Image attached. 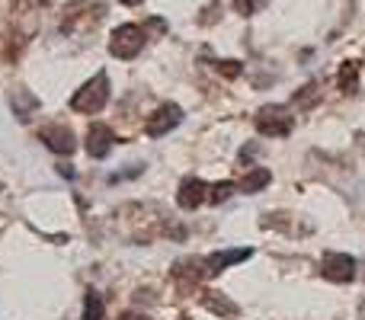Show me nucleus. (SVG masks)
Instances as JSON below:
<instances>
[{
    "instance_id": "ddd939ff",
    "label": "nucleus",
    "mask_w": 365,
    "mask_h": 320,
    "mask_svg": "<svg viewBox=\"0 0 365 320\" xmlns=\"http://www.w3.org/2000/svg\"><path fill=\"white\" fill-rule=\"evenodd\" d=\"M202 308H205V311H212L215 317H227V320L240 314V308H237V304H234L227 295H221V291H205V295H202Z\"/></svg>"
},
{
    "instance_id": "20e7f679",
    "label": "nucleus",
    "mask_w": 365,
    "mask_h": 320,
    "mask_svg": "<svg viewBox=\"0 0 365 320\" xmlns=\"http://www.w3.org/2000/svg\"><path fill=\"white\" fill-rule=\"evenodd\" d=\"M145 42H148V32L135 23H125L113 32V38H109V51H113V58L132 61V58H138V51L145 48Z\"/></svg>"
},
{
    "instance_id": "6ab92c4d",
    "label": "nucleus",
    "mask_w": 365,
    "mask_h": 320,
    "mask_svg": "<svg viewBox=\"0 0 365 320\" xmlns=\"http://www.w3.org/2000/svg\"><path fill=\"white\" fill-rule=\"evenodd\" d=\"M266 4H269V0H234V10H237L240 16H253V13H259Z\"/></svg>"
},
{
    "instance_id": "0eeeda50",
    "label": "nucleus",
    "mask_w": 365,
    "mask_h": 320,
    "mask_svg": "<svg viewBox=\"0 0 365 320\" xmlns=\"http://www.w3.org/2000/svg\"><path fill=\"white\" fill-rule=\"evenodd\" d=\"M205 276H208L205 259H199V257H186V259H177V263H173V279H177L180 289H195Z\"/></svg>"
},
{
    "instance_id": "dca6fc26",
    "label": "nucleus",
    "mask_w": 365,
    "mask_h": 320,
    "mask_svg": "<svg viewBox=\"0 0 365 320\" xmlns=\"http://www.w3.org/2000/svg\"><path fill=\"white\" fill-rule=\"evenodd\" d=\"M336 87H340V93H356V87H359V61H343L340 64Z\"/></svg>"
},
{
    "instance_id": "f03ea898",
    "label": "nucleus",
    "mask_w": 365,
    "mask_h": 320,
    "mask_svg": "<svg viewBox=\"0 0 365 320\" xmlns=\"http://www.w3.org/2000/svg\"><path fill=\"white\" fill-rule=\"evenodd\" d=\"M109 103V74L100 71L93 81H87L74 96H71V109L83 115H96Z\"/></svg>"
},
{
    "instance_id": "1a4fd4ad",
    "label": "nucleus",
    "mask_w": 365,
    "mask_h": 320,
    "mask_svg": "<svg viewBox=\"0 0 365 320\" xmlns=\"http://www.w3.org/2000/svg\"><path fill=\"white\" fill-rule=\"evenodd\" d=\"M115 145V135L109 125H103V122H93V125L87 128V154L93 160H103L109 151H113Z\"/></svg>"
},
{
    "instance_id": "5701e85b",
    "label": "nucleus",
    "mask_w": 365,
    "mask_h": 320,
    "mask_svg": "<svg viewBox=\"0 0 365 320\" xmlns=\"http://www.w3.org/2000/svg\"><path fill=\"white\" fill-rule=\"evenodd\" d=\"M122 320H141V314H125Z\"/></svg>"
},
{
    "instance_id": "9d476101",
    "label": "nucleus",
    "mask_w": 365,
    "mask_h": 320,
    "mask_svg": "<svg viewBox=\"0 0 365 320\" xmlns=\"http://www.w3.org/2000/svg\"><path fill=\"white\" fill-rule=\"evenodd\" d=\"M177 202H180V208H186V212L199 208L202 202H208V182H202L199 176H186V180L180 182Z\"/></svg>"
},
{
    "instance_id": "423d86ee",
    "label": "nucleus",
    "mask_w": 365,
    "mask_h": 320,
    "mask_svg": "<svg viewBox=\"0 0 365 320\" xmlns=\"http://www.w3.org/2000/svg\"><path fill=\"white\" fill-rule=\"evenodd\" d=\"M180 122H182V109L177 106V103H164V106L154 109V115H148L145 132L151 135V138H164V135L173 132Z\"/></svg>"
},
{
    "instance_id": "f257e3e1",
    "label": "nucleus",
    "mask_w": 365,
    "mask_h": 320,
    "mask_svg": "<svg viewBox=\"0 0 365 320\" xmlns=\"http://www.w3.org/2000/svg\"><path fill=\"white\" fill-rule=\"evenodd\" d=\"M42 0H16L13 4V13H10V32H6V45L13 42V48L6 51V58H16L19 51L26 48L32 36L38 32V10H42Z\"/></svg>"
},
{
    "instance_id": "f8f14e48",
    "label": "nucleus",
    "mask_w": 365,
    "mask_h": 320,
    "mask_svg": "<svg viewBox=\"0 0 365 320\" xmlns=\"http://www.w3.org/2000/svg\"><path fill=\"white\" fill-rule=\"evenodd\" d=\"M10 109H13V115H16L19 122H29L32 113L38 109V96L29 93L26 87H13L10 90Z\"/></svg>"
},
{
    "instance_id": "412c9836",
    "label": "nucleus",
    "mask_w": 365,
    "mask_h": 320,
    "mask_svg": "<svg viewBox=\"0 0 365 320\" xmlns=\"http://www.w3.org/2000/svg\"><path fill=\"white\" fill-rule=\"evenodd\" d=\"M58 173H64V176H74V167H71V163H58Z\"/></svg>"
},
{
    "instance_id": "4be33fe9",
    "label": "nucleus",
    "mask_w": 365,
    "mask_h": 320,
    "mask_svg": "<svg viewBox=\"0 0 365 320\" xmlns=\"http://www.w3.org/2000/svg\"><path fill=\"white\" fill-rule=\"evenodd\" d=\"M119 4H125V6H138L141 0H119Z\"/></svg>"
},
{
    "instance_id": "f3484780",
    "label": "nucleus",
    "mask_w": 365,
    "mask_h": 320,
    "mask_svg": "<svg viewBox=\"0 0 365 320\" xmlns=\"http://www.w3.org/2000/svg\"><path fill=\"white\" fill-rule=\"evenodd\" d=\"M83 320H103V298L96 291H87L83 298Z\"/></svg>"
},
{
    "instance_id": "b1692460",
    "label": "nucleus",
    "mask_w": 365,
    "mask_h": 320,
    "mask_svg": "<svg viewBox=\"0 0 365 320\" xmlns=\"http://www.w3.org/2000/svg\"><path fill=\"white\" fill-rule=\"evenodd\" d=\"M362 279H365V263H362Z\"/></svg>"
},
{
    "instance_id": "39448f33",
    "label": "nucleus",
    "mask_w": 365,
    "mask_h": 320,
    "mask_svg": "<svg viewBox=\"0 0 365 320\" xmlns=\"http://www.w3.org/2000/svg\"><path fill=\"white\" fill-rule=\"evenodd\" d=\"M321 276L327 282H336V285H346L359 276V263H356L349 253H327L321 259Z\"/></svg>"
},
{
    "instance_id": "7ed1b4c3",
    "label": "nucleus",
    "mask_w": 365,
    "mask_h": 320,
    "mask_svg": "<svg viewBox=\"0 0 365 320\" xmlns=\"http://www.w3.org/2000/svg\"><path fill=\"white\" fill-rule=\"evenodd\" d=\"M253 125H257L259 135L266 138H289L292 128H295V115L289 113L285 106H263L257 115H253Z\"/></svg>"
},
{
    "instance_id": "a211bd4d",
    "label": "nucleus",
    "mask_w": 365,
    "mask_h": 320,
    "mask_svg": "<svg viewBox=\"0 0 365 320\" xmlns=\"http://www.w3.org/2000/svg\"><path fill=\"white\" fill-rule=\"evenodd\" d=\"M234 195V182H215V186H208V202H215V205H221V202H227Z\"/></svg>"
},
{
    "instance_id": "4468645a",
    "label": "nucleus",
    "mask_w": 365,
    "mask_h": 320,
    "mask_svg": "<svg viewBox=\"0 0 365 320\" xmlns=\"http://www.w3.org/2000/svg\"><path fill=\"white\" fill-rule=\"evenodd\" d=\"M272 182V173L266 167H250V173L240 180V192H247V195H253V192H259V189H266Z\"/></svg>"
},
{
    "instance_id": "6e6552de",
    "label": "nucleus",
    "mask_w": 365,
    "mask_h": 320,
    "mask_svg": "<svg viewBox=\"0 0 365 320\" xmlns=\"http://www.w3.org/2000/svg\"><path fill=\"white\" fill-rule=\"evenodd\" d=\"M38 141H45V148H51L55 154H74L77 141H74V132H71L68 125H45L42 132H38Z\"/></svg>"
},
{
    "instance_id": "9b49d317",
    "label": "nucleus",
    "mask_w": 365,
    "mask_h": 320,
    "mask_svg": "<svg viewBox=\"0 0 365 320\" xmlns=\"http://www.w3.org/2000/svg\"><path fill=\"white\" fill-rule=\"evenodd\" d=\"M250 247H237V250H215L205 257V272L208 276H218V272H225L227 266L234 263H244V259H250Z\"/></svg>"
},
{
    "instance_id": "2eb2a0df",
    "label": "nucleus",
    "mask_w": 365,
    "mask_h": 320,
    "mask_svg": "<svg viewBox=\"0 0 365 320\" xmlns=\"http://www.w3.org/2000/svg\"><path fill=\"white\" fill-rule=\"evenodd\" d=\"M321 96H324V93H321V83L311 81V83H304V87L298 90L295 96H292V106L302 109V113H308V109H314L317 103H321Z\"/></svg>"
},
{
    "instance_id": "aec40b11",
    "label": "nucleus",
    "mask_w": 365,
    "mask_h": 320,
    "mask_svg": "<svg viewBox=\"0 0 365 320\" xmlns=\"http://www.w3.org/2000/svg\"><path fill=\"white\" fill-rule=\"evenodd\" d=\"M215 71H218L221 77H227V81H234V77L244 74V64L240 61H215Z\"/></svg>"
}]
</instances>
